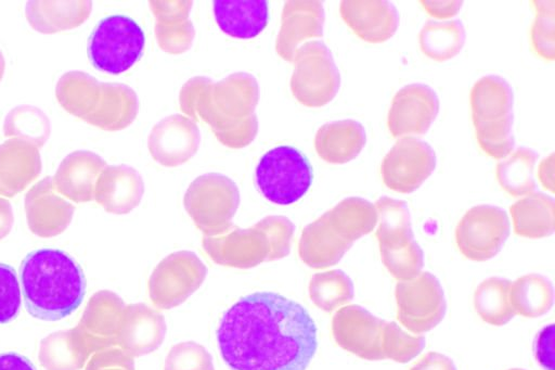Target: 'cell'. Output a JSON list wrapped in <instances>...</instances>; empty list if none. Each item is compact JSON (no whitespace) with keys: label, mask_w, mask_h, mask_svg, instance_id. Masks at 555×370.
<instances>
[{"label":"cell","mask_w":555,"mask_h":370,"mask_svg":"<svg viewBox=\"0 0 555 370\" xmlns=\"http://www.w3.org/2000/svg\"><path fill=\"white\" fill-rule=\"evenodd\" d=\"M138 109V98L131 88L122 84L102 82L99 105L85 122L105 130H119L134 119Z\"/></svg>","instance_id":"44dd1931"},{"label":"cell","mask_w":555,"mask_h":370,"mask_svg":"<svg viewBox=\"0 0 555 370\" xmlns=\"http://www.w3.org/2000/svg\"><path fill=\"white\" fill-rule=\"evenodd\" d=\"M104 165L93 152L75 151L62 161L55 178L60 189L74 200H89L92 181Z\"/></svg>","instance_id":"cb8c5ba5"},{"label":"cell","mask_w":555,"mask_h":370,"mask_svg":"<svg viewBox=\"0 0 555 370\" xmlns=\"http://www.w3.org/2000/svg\"><path fill=\"white\" fill-rule=\"evenodd\" d=\"M216 337L231 370H306L318 348L317 326L307 309L267 291L228 308Z\"/></svg>","instance_id":"6da1fadb"},{"label":"cell","mask_w":555,"mask_h":370,"mask_svg":"<svg viewBox=\"0 0 555 370\" xmlns=\"http://www.w3.org/2000/svg\"><path fill=\"white\" fill-rule=\"evenodd\" d=\"M511 283L508 279L492 277L478 285L474 304L476 311L485 321L504 324L515 316L508 297Z\"/></svg>","instance_id":"4dcf8cb0"},{"label":"cell","mask_w":555,"mask_h":370,"mask_svg":"<svg viewBox=\"0 0 555 370\" xmlns=\"http://www.w3.org/2000/svg\"><path fill=\"white\" fill-rule=\"evenodd\" d=\"M40 168V154L33 143L9 138L0 144V192L13 194L37 176Z\"/></svg>","instance_id":"e0dca14e"},{"label":"cell","mask_w":555,"mask_h":370,"mask_svg":"<svg viewBox=\"0 0 555 370\" xmlns=\"http://www.w3.org/2000/svg\"><path fill=\"white\" fill-rule=\"evenodd\" d=\"M50 122L38 107L20 105L11 110L3 124L5 137L21 139L41 148L50 136Z\"/></svg>","instance_id":"1f68e13d"},{"label":"cell","mask_w":555,"mask_h":370,"mask_svg":"<svg viewBox=\"0 0 555 370\" xmlns=\"http://www.w3.org/2000/svg\"><path fill=\"white\" fill-rule=\"evenodd\" d=\"M547 170L550 173H553V154L543 161L541 168H540V178L543 182L545 188H548L551 191H553V176H547Z\"/></svg>","instance_id":"f35d334b"},{"label":"cell","mask_w":555,"mask_h":370,"mask_svg":"<svg viewBox=\"0 0 555 370\" xmlns=\"http://www.w3.org/2000/svg\"><path fill=\"white\" fill-rule=\"evenodd\" d=\"M340 15L361 39L378 43L388 40L399 25L396 7L386 0L341 1Z\"/></svg>","instance_id":"4fadbf2b"},{"label":"cell","mask_w":555,"mask_h":370,"mask_svg":"<svg viewBox=\"0 0 555 370\" xmlns=\"http://www.w3.org/2000/svg\"><path fill=\"white\" fill-rule=\"evenodd\" d=\"M90 1H28L25 7L30 26L42 34L75 28L90 15Z\"/></svg>","instance_id":"d6986e66"},{"label":"cell","mask_w":555,"mask_h":370,"mask_svg":"<svg viewBox=\"0 0 555 370\" xmlns=\"http://www.w3.org/2000/svg\"><path fill=\"white\" fill-rule=\"evenodd\" d=\"M436 154L425 141L414 137L399 139L382 163L384 183L400 193H411L431 175Z\"/></svg>","instance_id":"8fae6325"},{"label":"cell","mask_w":555,"mask_h":370,"mask_svg":"<svg viewBox=\"0 0 555 370\" xmlns=\"http://www.w3.org/2000/svg\"><path fill=\"white\" fill-rule=\"evenodd\" d=\"M11 222L10 206L7 202L0 201V235L9 228Z\"/></svg>","instance_id":"ab89813d"},{"label":"cell","mask_w":555,"mask_h":370,"mask_svg":"<svg viewBox=\"0 0 555 370\" xmlns=\"http://www.w3.org/2000/svg\"><path fill=\"white\" fill-rule=\"evenodd\" d=\"M199 144L197 126L181 115L159 122L149 139L154 157L165 165H177L191 157Z\"/></svg>","instance_id":"5bb4252c"},{"label":"cell","mask_w":555,"mask_h":370,"mask_svg":"<svg viewBox=\"0 0 555 370\" xmlns=\"http://www.w3.org/2000/svg\"><path fill=\"white\" fill-rule=\"evenodd\" d=\"M102 82L81 71H70L59 79L55 95L68 113L86 119L99 105Z\"/></svg>","instance_id":"603a6c76"},{"label":"cell","mask_w":555,"mask_h":370,"mask_svg":"<svg viewBox=\"0 0 555 370\" xmlns=\"http://www.w3.org/2000/svg\"><path fill=\"white\" fill-rule=\"evenodd\" d=\"M258 92L257 81L249 74H233L220 82L196 77L182 88L180 102L182 111L193 118L199 112L225 145L242 148L245 143L237 131L249 142L257 133L254 109Z\"/></svg>","instance_id":"7a4b0ae2"},{"label":"cell","mask_w":555,"mask_h":370,"mask_svg":"<svg viewBox=\"0 0 555 370\" xmlns=\"http://www.w3.org/2000/svg\"><path fill=\"white\" fill-rule=\"evenodd\" d=\"M554 210L553 197L542 192L528 194L509 208L515 232L530 239L551 235L555 229Z\"/></svg>","instance_id":"7402d4cb"},{"label":"cell","mask_w":555,"mask_h":370,"mask_svg":"<svg viewBox=\"0 0 555 370\" xmlns=\"http://www.w3.org/2000/svg\"><path fill=\"white\" fill-rule=\"evenodd\" d=\"M49 188V180H44L27 197L30 225L34 230H44L46 234L63 229L73 210L68 204L52 197Z\"/></svg>","instance_id":"f1b7e54d"},{"label":"cell","mask_w":555,"mask_h":370,"mask_svg":"<svg viewBox=\"0 0 555 370\" xmlns=\"http://www.w3.org/2000/svg\"><path fill=\"white\" fill-rule=\"evenodd\" d=\"M539 154L529 148L519 146L496 166V177L501 187L511 195L532 193L535 188L533 166Z\"/></svg>","instance_id":"83f0119b"},{"label":"cell","mask_w":555,"mask_h":370,"mask_svg":"<svg viewBox=\"0 0 555 370\" xmlns=\"http://www.w3.org/2000/svg\"><path fill=\"white\" fill-rule=\"evenodd\" d=\"M294 58V95L308 106L328 103L340 86V75L330 49L322 41H311L299 48Z\"/></svg>","instance_id":"ba28073f"},{"label":"cell","mask_w":555,"mask_h":370,"mask_svg":"<svg viewBox=\"0 0 555 370\" xmlns=\"http://www.w3.org/2000/svg\"><path fill=\"white\" fill-rule=\"evenodd\" d=\"M327 214L343 237L351 243L370 233L377 224L375 205L357 196L343 200Z\"/></svg>","instance_id":"484cf974"},{"label":"cell","mask_w":555,"mask_h":370,"mask_svg":"<svg viewBox=\"0 0 555 370\" xmlns=\"http://www.w3.org/2000/svg\"><path fill=\"white\" fill-rule=\"evenodd\" d=\"M509 230V220L503 208L477 205L468 209L457 224L456 244L468 259L485 261L502 250Z\"/></svg>","instance_id":"9c48e42d"},{"label":"cell","mask_w":555,"mask_h":370,"mask_svg":"<svg viewBox=\"0 0 555 370\" xmlns=\"http://www.w3.org/2000/svg\"><path fill=\"white\" fill-rule=\"evenodd\" d=\"M439 111V99L427 85L416 82L401 88L393 97L387 125L395 138L424 135Z\"/></svg>","instance_id":"7c38bea8"},{"label":"cell","mask_w":555,"mask_h":370,"mask_svg":"<svg viewBox=\"0 0 555 370\" xmlns=\"http://www.w3.org/2000/svg\"><path fill=\"white\" fill-rule=\"evenodd\" d=\"M464 42L465 29L460 20H428L420 33L423 53L437 61H446L456 55Z\"/></svg>","instance_id":"4316f807"},{"label":"cell","mask_w":555,"mask_h":370,"mask_svg":"<svg viewBox=\"0 0 555 370\" xmlns=\"http://www.w3.org/2000/svg\"><path fill=\"white\" fill-rule=\"evenodd\" d=\"M366 142L364 127L353 119L323 125L315 136V150L320 157L333 164L356 158Z\"/></svg>","instance_id":"ac0fdd59"},{"label":"cell","mask_w":555,"mask_h":370,"mask_svg":"<svg viewBox=\"0 0 555 370\" xmlns=\"http://www.w3.org/2000/svg\"><path fill=\"white\" fill-rule=\"evenodd\" d=\"M5 62L2 52L0 51V80L2 79L4 73Z\"/></svg>","instance_id":"60d3db41"},{"label":"cell","mask_w":555,"mask_h":370,"mask_svg":"<svg viewBox=\"0 0 555 370\" xmlns=\"http://www.w3.org/2000/svg\"><path fill=\"white\" fill-rule=\"evenodd\" d=\"M424 9L435 17L446 18L455 15L461 9L462 1H422Z\"/></svg>","instance_id":"8d00e7d4"},{"label":"cell","mask_w":555,"mask_h":370,"mask_svg":"<svg viewBox=\"0 0 555 370\" xmlns=\"http://www.w3.org/2000/svg\"><path fill=\"white\" fill-rule=\"evenodd\" d=\"M212 9L219 28L240 39L258 36L269 20L268 2L264 0H216Z\"/></svg>","instance_id":"2e32d148"},{"label":"cell","mask_w":555,"mask_h":370,"mask_svg":"<svg viewBox=\"0 0 555 370\" xmlns=\"http://www.w3.org/2000/svg\"><path fill=\"white\" fill-rule=\"evenodd\" d=\"M353 295V283L341 270H332L313 277L311 296L314 303L325 310L350 302Z\"/></svg>","instance_id":"d6a6232c"},{"label":"cell","mask_w":555,"mask_h":370,"mask_svg":"<svg viewBox=\"0 0 555 370\" xmlns=\"http://www.w3.org/2000/svg\"><path fill=\"white\" fill-rule=\"evenodd\" d=\"M554 324L544 327L535 336L533 350L535 359L545 370L554 369Z\"/></svg>","instance_id":"d590c367"},{"label":"cell","mask_w":555,"mask_h":370,"mask_svg":"<svg viewBox=\"0 0 555 370\" xmlns=\"http://www.w3.org/2000/svg\"><path fill=\"white\" fill-rule=\"evenodd\" d=\"M398 319L413 331H426L444 316L447 303L439 280L428 271H422L410 280L396 285Z\"/></svg>","instance_id":"30bf717a"},{"label":"cell","mask_w":555,"mask_h":370,"mask_svg":"<svg viewBox=\"0 0 555 370\" xmlns=\"http://www.w3.org/2000/svg\"><path fill=\"white\" fill-rule=\"evenodd\" d=\"M352 244L341 235L327 213L305 229L301 242L306 260L314 267L338 263Z\"/></svg>","instance_id":"ffe728a7"},{"label":"cell","mask_w":555,"mask_h":370,"mask_svg":"<svg viewBox=\"0 0 555 370\" xmlns=\"http://www.w3.org/2000/svg\"><path fill=\"white\" fill-rule=\"evenodd\" d=\"M513 103L509 84L498 75L481 77L470 91L476 138L482 151L491 157L504 158L514 149Z\"/></svg>","instance_id":"277c9868"},{"label":"cell","mask_w":555,"mask_h":370,"mask_svg":"<svg viewBox=\"0 0 555 370\" xmlns=\"http://www.w3.org/2000/svg\"><path fill=\"white\" fill-rule=\"evenodd\" d=\"M145 36L129 16L114 14L99 22L89 37L88 55L92 65L118 75L128 71L142 55Z\"/></svg>","instance_id":"52a82bcc"},{"label":"cell","mask_w":555,"mask_h":370,"mask_svg":"<svg viewBox=\"0 0 555 370\" xmlns=\"http://www.w3.org/2000/svg\"><path fill=\"white\" fill-rule=\"evenodd\" d=\"M313 179L308 158L296 148L280 145L264 153L255 169L259 192L278 205H289L301 199Z\"/></svg>","instance_id":"8992f818"},{"label":"cell","mask_w":555,"mask_h":370,"mask_svg":"<svg viewBox=\"0 0 555 370\" xmlns=\"http://www.w3.org/2000/svg\"><path fill=\"white\" fill-rule=\"evenodd\" d=\"M508 297L515 314L539 317L552 308L554 289L546 277L530 273L511 283Z\"/></svg>","instance_id":"d4e9b609"},{"label":"cell","mask_w":555,"mask_h":370,"mask_svg":"<svg viewBox=\"0 0 555 370\" xmlns=\"http://www.w3.org/2000/svg\"><path fill=\"white\" fill-rule=\"evenodd\" d=\"M22 291L15 269L0 263V324L14 320L21 310Z\"/></svg>","instance_id":"e575fe53"},{"label":"cell","mask_w":555,"mask_h":370,"mask_svg":"<svg viewBox=\"0 0 555 370\" xmlns=\"http://www.w3.org/2000/svg\"><path fill=\"white\" fill-rule=\"evenodd\" d=\"M375 208L376 237L384 265L399 281L415 278L424 266V253L414 239L406 203L382 196L375 202Z\"/></svg>","instance_id":"5b68a950"},{"label":"cell","mask_w":555,"mask_h":370,"mask_svg":"<svg viewBox=\"0 0 555 370\" xmlns=\"http://www.w3.org/2000/svg\"><path fill=\"white\" fill-rule=\"evenodd\" d=\"M324 10L320 1H292L284 9L278 51L285 60L294 59L296 44L323 35Z\"/></svg>","instance_id":"9a60e30c"},{"label":"cell","mask_w":555,"mask_h":370,"mask_svg":"<svg viewBox=\"0 0 555 370\" xmlns=\"http://www.w3.org/2000/svg\"><path fill=\"white\" fill-rule=\"evenodd\" d=\"M385 321L373 316L360 305L343 307L334 317V330L345 346L358 348L360 354L363 337L373 339Z\"/></svg>","instance_id":"f546056e"},{"label":"cell","mask_w":555,"mask_h":370,"mask_svg":"<svg viewBox=\"0 0 555 370\" xmlns=\"http://www.w3.org/2000/svg\"><path fill=\"white\" fill-rule=\"evenodd\" d=\"M0 370H37V368L26 356L7 352L0 354Z\"/></svg>","instance_id":"74e56055"},{"label":"cell","mask_w":555,"mask_h":370,"mask_svg":"<svg viewBox=\"0 0 555 370\" xmlns=\"http://www.w3.org/2000/svg\"><path fill=\"white\" fill-rule=\"evenodd\" d=\"M535 21L531 28L534 51L545 60H554V1H534Z\"/></svg>","instance_id":"836d02e7"},{"label":"cell","mask_w":555,"mask_h":370,"mask_svg":"<svg viewBox=\"0 0 555 370\" xmlns=\"http://www.w3.org/2000/svg\"><path fill=\"white\" fill-rule=\"evenodd\" d=\"M22 297L28 314L43 321H57L72 315L86 295L81 266L59 248L28 253L20 266Z\"/></svg>","instance_id":"3957f363"}]
</instances>
